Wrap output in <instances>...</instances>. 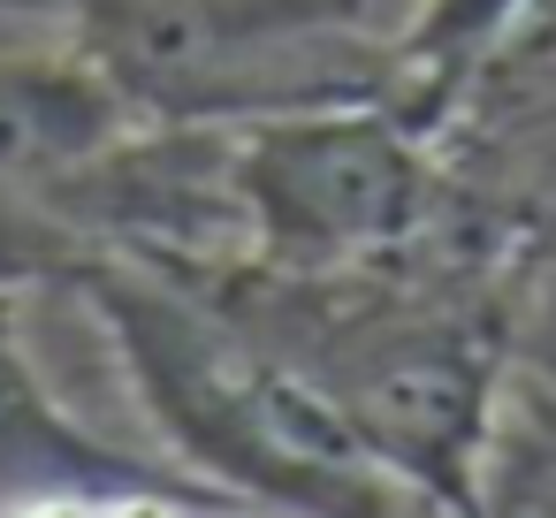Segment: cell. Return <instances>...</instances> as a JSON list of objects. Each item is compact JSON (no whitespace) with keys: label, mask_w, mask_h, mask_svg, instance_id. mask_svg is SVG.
I'll list each match as a JSON object with an SVG mask.
<instances>
[{"label":"cell","mask_w":556,"mask_h":518,"mask_svg":"<svg viewBox=\"0 0 556 518\" xmlns=\"http://www.w3.org/2000/svg\"><path fill=\"white\" fill-rule=\"evenodd\" d=\"M92 320L115 336V358L153 412L161 442L206 480L229 510H313L374 518L412 495L343 434L313 381L237 313L214 275H176L100 252L77 275Z\"/></svg>","instance_id":"obj_1"},{"label":"cell","mask_w":556,"mask_h":518,"mask_svg":"<svg viewBox=\"0 0 556 518\" xmlns=\"http://www.w3.org/2000/svg\"><path fill=\"white\" fill-rule=\"evenodd\" d=\"M237 313L313 381L343 434L412 495L442 510H480L488 434L510 381L503 320L442 290L374 275H214Z\"/></svg>","instance_id":"obj_2"},{"label":"cell","mask_w":556,"mask_h":518,"mask_svg":"<svg viewBox=\"0 0 556 518\" xmlns=\"http://www.w3.org/2000/svg\"><path fill=\"white\" fill-rule=\"evenodd\" d=\"M244 267L267 275H374L442 229L450 184L434 138L381 100H328L237 123Z\"/></svg>","instance_id":"obj_3"},{"label":"cell","mask_w":556,"mask_h":518,"mask_svg":"<svg viewBox=\"0 0 556 518\" xmlns=\"http://www.w3.org/2000/svg\"><path fill=\"white\" fill-rule=\"evenodd\" d=\"M100 260V244L39 191L0 184V298H31V290H77V275Z\"/></svg>","instance_id":"obj_7"},{"label":"cell","mask_w":556,"mask_h":518,"mask_svg":"<svg viewBox=\"0 0 556 518\" xmlns=\"http://www.w3.org/2000/svg\"><path fill=\"white\" fill-rule=\"evenodd\" d=\"M0 510H229L184 465H146L85 434L16 336V298H0Z\"/></svg>","instance_id":"obj_4"},{"label":"cell","mask_w":556,"mask_h":518,"mask_svg":"<svg viewBox=\"0 0 556 518\" xmlns=\"http://www.w3.org/2000/svg\"><path fill=\"white\" fill-rule=\"evenodd\" d=\"M146 115L130 92L85 54H0V184L54 199L77 168L123 146Z\"/></svg>","instance_id":"obj_5"},{"label":"cell","mask_w":556,"mask_h":518,"mask_svg":"<svg viewBox=\"0 0 556 518\" xmlns=\"http://www.w3.org/2000/svg\"><path fill=\"white\" fill-rule=\"evenodd\" d=\"M541 0H419V16L389 31L381 108H396L419 138H442L472 92L518 62Z\"/></svg>","instance_id":"obj_6"},{"label":"cell","mask_w":556,"mask_h":518,"mask_svg":"<svg viewBox=\"0 0 556 518\" xmlns=\"http://www.w3.org/2000/svg\"><path fill=\"white\" fill-rule=\"evenodd\" d=\"M518 358H526V374L556 381V260H548V275H541V298H533V328H526Z\"/></svg>","instance_id":"obj_8"}]
</instances>
